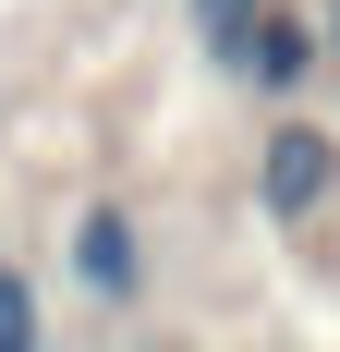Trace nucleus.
Returning <instances> with one entry per match:
<instances>
[{"mask_svg":"<svg viewBox=\"0 0 340 352\" xmlns=\"http://www.w3.org/2000/svg\"><path fill=\"white\" fill-rule=\"evenodd\" d=\"M340 195V146L316 134V122H279L268 146H255V207L268 219H316Z\"/></svg>","mask_w":340,"mask_h":352,"instance_id":"1","label":"nucleus"},{"mask_svg":"<svg viewBox=\"0 0 340 352\" xmlns=\"http://www.w3.org/2000/svg\"><path fill=\"white\" fill-rule=\"evenodd\" d=\"M73 267H85V292L134 304V280H146V255H134V219H122V207H85V219H73Z\"/></svg>","mask_w":340,"mask_h":352,"instance_id":"2","label":"nucleus"},{"mask_svg":"<svg viewBox=\"0 0 340 352\" xmlns=\"http://www.w3.org/2000/svg\"><path fill=\"white\" fill-rule=\"evenodd\" d=\"M231 61H243V73H255V85H268V98H292V85H304V73H316V61H328V49H316V36H304V25H268V12H255V25H243V36H231Z\"/></svg>","mask_w":340,"mask_h":352,"instance_id":"3","label":"nucleus"},{"mask_svg":"<svg viewBox=\"0 0 340 352\" xmlns=\"http://www.w3.org/2000/svg\"><path fill=\"white\" fill-rule=\"evenodd\" d=\"M0 352H49V328H36V292L0 267Z\"/></svg>","mask_w":340,"mask_h":352,"instance_id":"4","label":"nucleus"},{"mask_svg":"<svg viewBox=\"0 0 340 352\" xmlns=\"http://www.w3.org/2000/svg\"><path fill=\"white\" fill-rule=\"evenodd\" d=\"M255 12H268V0H195V36H206V49H231Z\"/></svg>","mask_w":340,"mask_h":352,"instance_id":"5","label":"nucleus"},{"mask_svg":"<svg viewBox=\"0 0 340 352\" xmlns=\"http://www.w3.org/2000/svg\"><path fill=\"white\" fill-rule=\"evenodd\" d=\"M316 49H340V12H328V36H316Z\"/></svg>","mask_w":340,"mask_h":352,"instance_id":"6","label":"nucleus"}]
</instances>
